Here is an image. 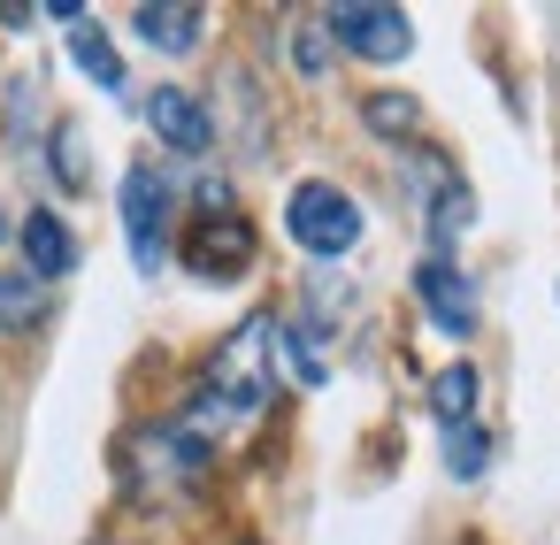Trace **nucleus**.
<instances>
[{
  "label": "nucleus",
  "instance_id": "1",
  "mask_svg": "<svg viewBox=\"0 0 560 545\" xmlns=\"http://www.w3.org/2000/svg\"><path fill=\"white\" fill-rule=\"evenodd\" d=\"M269 392H277V323H269V315H246V323L208 353V376H200V399H192L185 430L208 445L215 430L254 422V415L269 407Z\"/></svg>",
  "mask_w": 560,
  "mask_h": 545
},
{
  "label": "nucleus",
  "instance_id": "2",
  "mask_svg": "<svg viewBox=\"0 0 560 545\" xmlns=\"http://www.w3.org/2000/svg\"><path fill=\"white\" fill-rule=\"evenodd\" d=\"M284 231L307 246V254H353V239H361V208L338 193V185H300L292 200H284Z\"/></svg>",
  "mask_w": 560,
  "mask_h": 545
},
{
  "label": "nucleus",
  "instance_id": "3",
  "mask_svg": "<svg viewBox=\"0 0 560 545\" xmlns=\"http://www.w3.org/2000/svg\"><path fill=\"white\" fill-rule=\"evenodd\" d=\"M323 32H330L346 55H361V62H399V55L415 47L407 9H369V0H346V9H330Z\"/></svg>",
  "mask_w": 560,
  "mask_h": 545
},
{
  "label": "nucleus",
  "instance_id": "4",
  "mask_svg": "<svg viewBox=\"0 0 560 545\" xmlns=\"http://www.w3.org/2000/svg\"><path fill=\"white\" fill-rule=\"evenodd\" d=\"M124 239H131V262L147 277L170 262V177H154V170L124 177Z\"/></svg>",
  "mask_w": 560,
  "mask_h": 545
},
{
  "label": "nucleus",
  "instance_id": "5",
  "mask_svg": "<svg viewBox=\"0 0 560 545\" xmlns=\"http://www.w3.org/2000/svg\"><path fill=\"white\" fill-rule=\"evenodd\" d=\"M185 269H192L200 285H238V277L254 269V223H238L231 208L208 216V223H192V239H185Z\"/></svg>",
  "mask_w": 560,
  "mask_h": 545
},
{
  "label": "nucleus",
  "instance_id": "6",
  "mask_svg": "<svg viewBox=\"0 0 560 545\" xmlns=\"http://www.w3.org/2000/svg\"><path fill=\"white\" fill-rule=\"evenodd\" d=\"M415 292H422V315H430L445 338H468V331H476V292H468V277H460L445 254L415 269Z\"/></svg>",
  "mask_w": 560,
  "mask_h": 545
},
{
  "label": "nucleus",
  "instance_id": "7",
  "mask_svg": "<svg viewBox=\"0 0 560 545\" xmlns=\"http://www.w3.org/2000/svg\"><path fill=\"white\" fill-rule=\"evenodd\" d=\"M147 124H154V139L177 147V154H208V139H215L208 108H200L185 85H154V93H147Z\"/></svg>",
  "mask_w": 560,
  "mask_h": 545
},
{
  "label": "nucleus",
  "instance_id": "8",
  "mask_svg": "<svg viewBox=\"0 0 560 545\" xmlns=\"http://www.w3.org/2000/svg\"><path fill=\"white\" fill-rule=\"evenodd\" d=\"M24 269H32L39 285L78 269V239L62 231V216H47V208H32V216H24Z\"/></svg>",
  "mask_w": 560,
  "mask_h": 545
},
{
  "label": "nucleus",
  "instance_id": "9",
  "mask_svg": "<svg viewBox=\"0 0 560 545\" xmlns=\"http://www.w3.org/2000/svg\"><path fill=\"white\" fill-rule=\"evenodd\" d=\"M131 32H139L154 55H192L200 32H208V16H200V9H162V0H147V9H131Z\"/></svg>",
  "mask_w": 560,
  "mask_h": 545
},
{
  "label": "nucleus",
  "instance_id": "10",
  "mask_svg": "<svg viewBox=\"0 0 560 545\" xmlns=\"http://www.w3.org/2000/svg\"><path fill=\"white\" fill-rule=\"evenodd\" d=\"M430 407H438V422H445V430L476 422V369H468V361H445V369H438V384H430Z\"/></svg>",
  "mask_w": 560,
  "mask_h": 545
},
{
  "label": "nucleus",
  "instance_id": "11",
  "mask_svg": "<svg viewBox=\"0 0 560 545\" xmlns=\"http://www.w3.org/2000/svg\"><path fill=\"white\" fill-rule=\"evenodd\" d=\"M39 315H47V285L32 269H9L0 277V331H32Z\"/></svg>",
  "mask_w": 560,
  "mask_h": 545
},
{
  "label": "nucleus",
  "instance_id": "12",
  "mask_svg": "<svg viewBox=\"0 0 560 545\" xmlns=\"http://www.w3.org/2000/svg\"><path fill=\"white\" fill-rule=\"evenodd\" d=\"M70 55H78V70H85L101 93H124V62H116V47H108L93 24H78V32H70Z\"/></svg>",
  "mask_w": 560,
  "mask_h": 545
},
{
  "label": "nucleus",
  "instance_id": "13",
  "mask_svg": "<svg viewBox=\"0 0 560 545\" xmlns=\"http://www.w3.org/2000/svg\"><path fill=\"white\" fill-rule=\"evenodd\" d=\"M468 216H476V200H468V185H460V177H438V200H430V239H438V246H453Z\"/></svg>",
  "mask_w": 560,
  "mask_h": 545
},
{
  "label": "nucleus",
  "instance_id": "14",
  "mask_svg": "<svg viewBox=\"0 0 560 545\" xmlns=\"http://www.w3.org/2000/svg\"><path fill=\"white\" fill-rule=\"evenodd\" d=\"M361 116H369V131H384V139H407V131H415V101H399V93H376Z\"/></svg>",
  "mask_w": 560,
  "mask_h": 545
},
{
  "label": "nucleus",
  "instance_id": "15",
  "mask_svg": "<svg viewBox=\"0 0 560 545\" xmlns=\"http://www.w3.org/2000/svg\"><path fill=\"white\" fill-rule=\"evenodd\" d=\"M483 453H491V445H483V430H476V422L445 430V468H453V476H476V468H483Z\"/></svg>",
  "mask_w": 560,
  "mask_h": 545
},
{
  "label": "nucleus",
  "instance_id": "16",
  "mask_svg": "<svg viewBox=\"0 0 560 545\" xmlns=\"http://www.w3.org/2000/svg\"><path fill=\"white\" fill-rule=\"evenodd\" d=\"M323 47H330V32H323V24H300V39H292V62H300V70H307V78H315V70H323V62H330V55H323Z\"/></svg>",
  "mask_w": 560,
  "mask_h": 545
},
{
  "label": "nucleus",
  "instance_id": "17",
  "mask_svg": "<svg viewBox=\"0 0 560 545\" xmlns=\"http://www.w3.org/2000/svg\"><path fill=\"white\" fill-rule=\"evenodd\" d=\"M55 170H62V185H85V147H78V131H70V124L55 131Z\"/></svg>",
  "mask_w": 560,
  "mask_h": 545
},
{
  "label": "nucleus",
  "instance_id": "18",
  "mask_svg": "<svg viewBox=\"0 0 560 545\" xmlns=\"http://www.w3.org/2000/svg\"><path fill=\"white\" fill-rule=\"evenodd\" d=\"M0 231H9V216H0Z\"/></svg>",
  "mask_w": 560,
  "mask_h": 545
}]
</instances>
